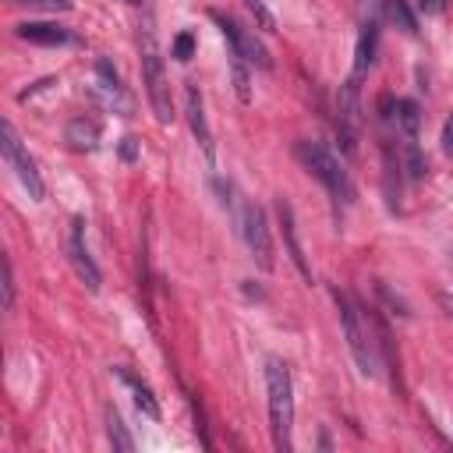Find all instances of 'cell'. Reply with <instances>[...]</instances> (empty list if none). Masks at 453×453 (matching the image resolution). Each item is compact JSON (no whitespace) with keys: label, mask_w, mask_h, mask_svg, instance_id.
<instances>
[{"label":"cell","mask_w":453,"mask_h":453,"mask_svg":"<svg viewBox=\"0 0 453 453\" xmlns=\"http://www.w3.org/2000/svg\"><path fill=\"white\" fill-rule=\"evenodd\" d=\"M386 18H389V21H393L400 32L418 35V14H414L411 0H386Z\"/></svg>","instance_id":"ac0fdd59"},{"label":"cell","mask_w":453,"mask_h":453,"mask_svg":"<svg viewBox=\"0 0 453 453\" xmlns=\"http://www.w3.org/2000/svg\"><path fill=\"white\" fill-rule=\"evenodd\" d=\"M14 35L25 39V42H35V46H67V42H74V32L57 25V21H21L14 28Z\"/></svg>","instance_id":"8fae6325"},{"label":"cell","mask_w":453,"mask_h":453,"mask_svg":"<svg viewBox=\"0 0 453 453\" xmlns=\"http://www.w3.org/2000/svg\"><path fill=\"white\" fill-rule=\"evenodd\" d=\"M439 142H442V152L453 159V113L446 117V124H442V138H439Z\"/></svg>","instance_id":"d4e9b609"},{"label":"cell","mask_w":453,"mask_h":453,"mask_svg":"<svg viewBox=\"0 0 453 453\" xmlns=\"http://www.w3.org/2000/svg\"><path fill=\"white\" fill-rule=\"evenodd\" d=\"M67 258H71V265H74L78 280H81L88 290H99L103 273H99V265H96V258H92V251H88V244H85V223H81V216H74V219H71V234H67Z\"/></svg>","instance_id":"9c48e42d"},{"label":"cell","mask_w":453,"mask_h":453,"mask_svg":"<svg viewBox=\"0 0 453 453\" xmlns=\"http://www.w3.org/2000/svg\"><path fill=\"white\" fill-rule=\"evenodd\" d=\"M209 18L219 25V32H223V39H226V46L234 50V53H241L251 67H262V71H269L273 67V57H269V50L255 39V32H248L237 18H230V14H223V11H209Z\"/></svg>","instance_id":"52a82bcc"},{"label":"cell","mask_w":453,"mask_h":453,"mask_svg":"<svg viewBox=\"0 0 453 453\" xmlns=\"http://www.w3.org/2000/svg\"><path fill=\"white\" fill-rule=\"evenodd\" d=\"M113 375H117V379H120V382L131 389V400H134V407H138L145 418H152V421H156V418H159V400L152 396V389H149L142 379H134L127 368H113Z\"/></svg>","instance_id":"9a60e30c"},{"label":"cell","mask_w":453,"mask_h":453,"mask_svg":"<svg viewBox=\"0 0 453 453\" xmlns=\"http://www.w3.org/2000/svg\"><path fill=\"white\" fill-rule=\"evenodd\" d=\"M120 152H124V156L131 159V156H134V138H124V145H120Z\"/></svg>","instance_id":"83f0119b"},{"label":"cell","mask_w":453,"mask_h":453,"mask_svg":"<svg viewBox=\"0 0 453 453\" xmlns=\"http://www.w3.org/2000/svg\"><path fill=\"white\" fill-rule=\"evenodd\" d=\"M230 81H234V92L241 103H251V64L230 50Z\"/></svg>","instance_id":"e0dca14e"},{"label":"cell","mask_w":453,"mask_h":453,"mask_svg":"<svg viewBox=\"0 0 453 453\" xmlns=\"http://www.w3.org/2000/svg\"><path fill=\"white\" fill-rule=\"evenodd\" d=\"M216 191L223 195V209L230 212V219H234V226H237L241 241L248 244L251 258L258 262V269L269 273L276 262H273V230H269L265 209L255 205V202H248V198L237 191V184H230V180H216Z\"/></svg>","instance_id":"6da1fadb"},{"label":"cell","mask_w":453,"mask_h":453,"mask_svg":"<svg viewBox=\"0 0 453 453\" xmlns=\"http://www.w3.org/2000/svg\"><path fill=\"white\" fill-rule=\"evenodd\" d=\"M276 216H280V226H283V241H287V251H290V262L301 269V276L304 280H311V269H308V262H304V251H301V241H297V226H294V209L280 198L276 202Z\"/></svg>","instance_id":"5bb4252c"},{"label":"cell","mask_w":453,"mask_h":453,"mask_svg":"<svg viewBox=\"0 0 453 453\" xmlns=\"http://www.w3.org/2000/svg\"><path fill=\"white\" fill-rule=\"evenodd\" d=\"M418 11H425V14H442V11H446V0H418Z\"/></svg>","instance_id":"484cf974"},{"label":"cell","mask_w":453,"mask_h":453,"mask_svg":"<svg viewBox=\"0 0 453 453\" xmlns=\"http://www.w3.org/2000/svg\"><path fill=\"white\" fill-rule=\"evenodd\" d=\"M333 301H336V311H340V326H343V340L350 347V357H354L357 372L372 379L379 372V350H375V340H372V333L361 319V308L340 290H333Z\"/></svg>","instance_id":"5b68a950"},{"label":"cell","mask_w":453,"mask_h":453,"mask_svg":"<svg viewBox=\"0 0 453 453\" xmlns=\"http://www.w3.org/2000/svg\"><path fill=\"white\" fill-rule=\"evenodd\" d=\"M403 166H407V177H411V180H421V177L428 173V159L421 156V149H418L414 138L403 142Z\"/></svg>","instance_id":"44dd1931"},{"label":"cell","mask_w":453,"mask_h":453,"mask_svg":"<svg viewBox=\"0 0 453 453\" xmlns=\"http://www.w3.org/2000/svg\"><path fill=\"white\" fill-rule=\"evenodd\" d=\"M244 4H248V11L255 14V21H258L265 32H273V28H276V21H273V14L265 11V4H262V0H244Z\"/></svg>","instance_id":"603a6c76"},{"label":"cell","mask_w":453,"mask_h":453,"mask_svg":"<svg viewBox=\"0 0 453 453\" xmlns=\"http://www.w3.org/2000/svg\"><path fill=\"white\" fill-rule=\"evenodd\" d=\"M0 149H4V159H7V166L18 173V180L25 184V191H28V198H42L46 195V188H42V177H39V170H35V159L28 156V149L21 145V138H18V131H14V124L11 120H4L0 124Z\"/></svg>","instance_id":"8992f818"},{"label":"cell","mask_w":453,"mask_h":453,"mask_svg":"<svg viewBox=\"0 0 453 453\" xmlns=\"http://www.w3.org/2000/svg\"><path fill=\"white\" fill-rule=\"evenodd\" d=\"M180 64H188L191 60V53H195V39H191V32H180L177 39H173V50H170Z\"/></svg>","instance_id":"7402d4cb"},{"label":"cell","mask_w":453,"mask_h":453,"mask_svg":"<svg viewBox=\"0 0 453 453\" xmlns=\"http://www.w3.org/2000/svg\"><path fill=\"white\" fill-rule=\"evenodd\" d=\"M184 113H188V124H191V134L195 142L202 145L205 159H212V131L205 124V99H202V88L198 85H184Z\"/></svg>","instance_id":"30bf717a"},{"label":"cell","mask_w":453,"mask_h":453,"mask_svg":"<svg viewBox=\"0 0 453 453\" xmlns=\"http://www.w3.org/2000/svg\"><path fill=\"white\" fill-rule=\"evenodd\" d=\"M64 138H67L71 149H78V152H92L96 142H99V124H96L92 117H74V120L64 127Z\"/></svg>","instance_id":"2e32d148"},{"label":"cell","mask_w":453,"mask_h":453,"mask_svg":"<svg viewBox=\"0 0 453 453\" xmlns=\"http://www.w3.org/2000/svg\"><path fill=\"white\" fill-rule=\"evenodd\" d=\"M297 159L315 180H322V188L329 191L336 209H347L354 202V180L336 152H329L322 142H297Z\"/></svg>","instance_id":"277c9868"},{"label":"cell","mask_w":453,"mask_h":453,"mask_svg":"<svg viewBox=\"0 0 453 453\" xmlns=\"http://www.w3.org/2000/svg\"><path fill=\"white\" fill-rule=\"evenodd\" d=\"M265 393H269V432L273 446L280 453L290 449V432H294V382L290 368L280 357L265 361Z\"/></svg>","instance_id":"7a4b0ae2"},{"label":"cell","mask_w":453,"mask_h":453,"mask_svg":"<svg viewBox=\"0 0 453 453\" xmlns=\"http://www.w3.org/2000/svg\"><path fill=\"white\" fill-rule=\"evenodd\" d=\"M439 301H442V308H446V311H449V315H453V297H449V294H442V297H439Z\"/></svg>","instance_id":"f1b7e54d"},{"label":"cell","mask_w":453,"mask_h":453,"mask_svg":"<svg viewBox=\"0 0 453 453\" xmlns=\"http://www.w3.org/2000/svg\"><path fill=\"white\" fill-rule=\"evenodd\" d=\"M106 432H110V442H113V449H134V435L127 432V425H124V418L113 411V407H106Z\"/></svg>","instance_id":"d6986e66"},{"label":"cell","mask_w":453,"mask_h":453,"mask_svg":"<svg viewBox=\"0 0 453 453\" xmlns=\"http://www.w3.org/2000/svg\"><path fill=\"white\" fill-rule=\"evenodd\" d=\"M127 4H142V0H127Z\"/></svg>","instance_id":"f546056e"},{"label":"cell","mask_w":453,"mask_h":453,"mask_svg":"<svg viewBox=\"0 0 453 453\" xmlns=\"http://www.w3.org/2000/svg\"><path fill=\"white\" fill-rule=\"evenodd\" d=\"M357 127H361V92H357V78H350L336 96V131L347 152H354L357 145Z\"/></svg>","instance_id":"ba28073f"},{"label":"cell","mask_w":453,"mask_h":453,"mask_svg":"<svg viewBox=\"0 0 453 453\" xmlns=\"http://www.w3.org/2000/svg\"><path fill=\"white\" fill-rule=\"evenodd\" d=\"M21 4H39V7H53V11H64V7H71L67 0H21Z\"/></svg>","instance_id":"4316f807"},{"label":"cell","mask_w":453,"mask_h":453,"mask_svg":"<svg viewBox=\"0 0 453 453\" xmlns=\"http://www.w3.org/2000/svg\"><path fill=\"white\" fill-rule=\"evenodd\" d=\"M96 78H99V85H103V92L110 96V99H124V85H120V74L113 71V64L106 60V57H99L96 60ZM127 103V99H124Z\"/></svg>","instance_id":"ffe728a7"},{"label":"cell","mask_w":453,"mask_h":453,"mask_svg":"<svg viewBox=\"0 0 453 453\" xmlns=\"http://www.w3.org/2000/svg\"><path fill=\"white\" fill-rule=\"evenodd\" d=\"M386 117L396 124V131L403 134V138H418V131H421V106L414 103V99H386Z\"/></svg>","instance_id":"7c38bea8"},{"label":"cell","mask_w":453,"mask_h":453,"mask_svg":"<svg viewBox=\"0 0 453 453\" xmlns=\"http://www.w3.org/2000/svg\"><path fill=\"white\" fill-rule=\"evenodd\" d=\"M375 53H379V18H368V21L361 25L357 50H354V78H361V74L375 64Z\"/></svg>","instance_id":"4fadbf2b"},{"label":"cell","mask_w":453,"mask_h":453,"mask_svg":"<svg viewBox=\"0 0 453 453\" xmlns=\"http://www.w3.org/2000/svg\"><path fill=\"white\" fill-rule=\"evenodd\" d=\"M138 46H142V85H145L149 106H152L159 124H170L173 120V99H170V78H166V67H163V53H159V42H156L152 18H145Z\"/></svg>","instance_id":"3957f363"},{"label":"cell","mask_w":453,"mask_h":453,"mask_svg":"<svg viewBox=\"0 0 453 453\" xmlns=\"http://www.w3.org/2000/svg\"><path fill=\"white\" fill-rule=\"evenodd\" d=\"M14 304V269H11V258H4V308Z\"/></svg>","instance_id":"cb8c5ba5"}]
</instances>
